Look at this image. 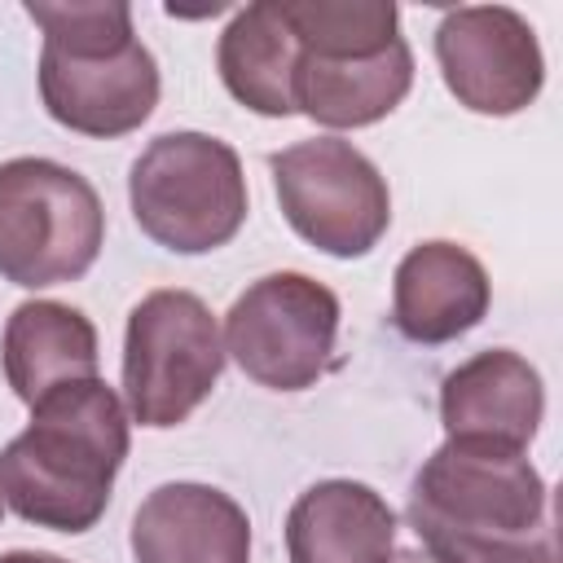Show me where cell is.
Returning a JSON list of instances; mask_svg holds the SVG:
<instances>
[{"label": "cell", "instance_id": "obj_10", "mask_svg": "<svg viewBox=\"0 0 563 563\" xmlns=\"http://www.w3.org/2000/svg\"><path fill=\"white\" fill-rule=\"evenodd\" d=\"M541 374L510 347H488L440 383V422L449 440L523 453L541 427Z\"/></svg>", "mask_w": 563, "mask_h": 563}, {"label": "cell", "instance_id": "obj_7", "mask_svg": "<svg viewBox=\"0 0 563 563\" xmlns=\"http://www.w3.org/2000/svg\"><path fill=\"white\" fill-rule=\"evenodd\" d=\"M224 356L268 391L312 387L334 356L339 299L303 273H268L251 282L224 317Z\"/></svg>", "mask_w": 563, "mask_h": 563}, {"label": "cell", "instance_id": "obj_17", "mask_svg": "<svg viewBox=\"0 0 563 563\" xmlns=\"http://www.w3.org/2000/svg\"><path fill=\"white\" fill-rule=\"evenodd\" d=\"M282 22L290 26L299 53L347 62V57H374L396 35V4L391 0H282Z\"/></svg>", "mask_w": 563, "mask_h": 563}, {"label": "cell", "instance_id": "obj_8", "mask_svg": "<svg viewBox=\"0 0 563 563\" xmlns=\"http://www.w3.org/2000/svg\"><path fill=\"white\" fill-rule=\"evenodd\" d=\"M435 62L457 106L497 119L528 110L545 79L537 31L506 4L449 9L435 26Z\"/></svg>", "mask_w": 563, "mask_h": 563}, {"label": "cell", "instance_id": "obj_20", "mask_svg": "<svg viewBox=\"0 0 563 563\" xmlns=\"http://www.w3.org/2000/svg\"><path fill=\"white\" fill-rule=\"evenodd\" d=\"M387 563H444L440 554H431L427 545H418V550H400V554H391Z\"/></svg>", "mask_w": 563, "mask_h": 563}, {"label": "cell", "instance_id": "obj_21", "mask_svg": "<svg viewBox=\"0 0 563 563\" xmlns=\"http://www.w3.org/2000/svg\"><path fill=\"white\" fill-rule=\"evenodd\" d=\"M0 515H4V497H0Z\"/></svg>", "mask_w": 563, "mask_h": 563}, {"label": "cell", "instance_id": "obj_9", "mask_svg": "<svg viewBox=\"0 0 563 563\" xmlns=\"http://www.w3.org/2000/svg\"><path fill=\"white\" fill-rule=\"evenodd\" d=\"M44 110L84 136H128L158 106V62L141 40L101 53H66L44 44L40 53Z\"/></svg>", "mask_w": 563, "mask_h": 563}, {"label": "cell", "instance_id": "obj_15", "mask_svg": "<svg viewBox=\"0 0 563 563\" xmlns=\"http://www.w3.org/2000/svg\"><path fill=\"white\" fill-rule=\"evenodd\" d=\"M413 88V53L405 40H391L374 57H312L299 53L295 62V110L325 128H365L391 114L405 92Z\"/></svg>", "mask_w": 563, "mask_h": 563}, {"label": "cell", "instance_id": "obj_14", "mask_svg": "<svg viewBox=\"0 0 563 563\" xmlns=\"http://www.w3.org/2000/svg\"><path fill=\"white\" fill-rule=\"evenodd\" d=\"M0 361L18 400L40 405L57 387L97 378V330L70 303L31 299L13 308L0 339Z\"/></svg>", "mask_w": 563, "mask_h": 563}, {"label": "cell", "instance_id": "obj_5", "mask_svg": "<svg viewBox=\"0 0 563 563\" xmlns=\"http://www.w3.org/2000/svg\"><path fill=\"white\" fill-rule=\"evenodd\" d=\"M224 334L189 290H150L128 312L123 400L132 422L163 431L185 422L220 383Z\"/></svg>", "mask_w": 563, "mask_h": 563}, {"label": "cell", "instance_id": "obj_6", "mask_svg": "<svg viewBox=\"0 0 563 563\" xmlns=\"http://www.w3.org/2000/svg\"><path fill=\"white\" fill-rule=\"evenodd\" d=\"M286 224L325 255L356 260L391 224V194L378 167L339 136H312L268 158Z\"/></svg>", "mask_w": 563, "mask_h": 563}, {"label": "cell", "instance_id": "obj_1", "mask_svg": "<svg viewBox=\"0 0 563 563\" xmlns=\"http://www.w3.org/2000/svg\"><path fill=\"white\" fill-rule=\"evenodd\" d=\"M409 528L444 563H559L545 479L515 449L444 440L413 475Z\"/></svg>", "mask_w": 563, "mask_h": 563}, {"label": "cell", "instance_id": "obj_4", "mask_svg": "<svg viewBox=\"0 0 563 563\" xmlns=\"http://www.w3.org/2000/svg\"><path fill=\"white\" fill-rule=\"evenodd\" d=\"M106 242L97 189L53 158L0 163V277L26 290L84 277Z\"/></svg>", "mask_w": 563, "mask_h": 563}, {"label": "cell", "instance_id": "obj_13", "mask_svg": "<svg viewBox=\"0 0 563 563\" xmlns=\"http://www.w3.org/2000/svg\"><path fill=\"white\" fill-rule=\"evenodd\" d=\"M290 563H387L396 554L391 506L356 479H321L286 515Z\"/></svg>", "mask_w": 563, "mask_h": 563}, {"label": "cell", "instance_id": "obj_18", "mask_svg": "<svg viewBox=\"0 0 563 563\" xmlns=\"http://www.w3.org/2000/svg\"><path fill=\"white\" fill-rule=\"evenodd\" d=\"M26 18L44 31V44L66 48V53H101V48H119L128 40H136L132 31V9L123 0H70V4H48V0H31Z\"/></svg>", "mask_w": 563, "mask_h": 563}, {"label": "cell", "instance_id": "obj_19", "mask_svg": "<svg viewBox=\"0 0 563 563\" xmlns=\"http://www.w3.org/2000/svg\"><path fill=\"white\" fill-rule=\"evenodd\" d=\"M0 563H66L57 554H35V550H13V554H0Z\"/></svg>", "mask_w": 563, "mask_h": 563}, {"label": "cell", "instance_id": "obj_11", "mask_svg": "<svg viewBox=\"0 0 563 563\" xmlns=\"http://www.w3.org/2000/svg\"><path fill=\"white\" fill-rule=\"evenodd\" d=\"M132 559L251 563V519L211 484H163L132 515Z\"/></svg>", "mask_w": 563, "mask_h": 563}, {"label": "cell", "instance_id": "obj_12", "mask_svg": "<svg viewBox=\"0 0 563 563\" xmlns=\"http://www.w3.org/2000/svg\"><path fill=\"white\" fill-rule=\"evenodd\" d=\"M488 273L457 242H418L391 282V321L409 343H449L488 312Z\"/></svg>", "mask_w": 563, "mask_h": 563}, {"label": "cell", "instance_id": "obj_3", "mask_svg": "<svg viewBox=\"0 0 563 563\" xmlns=\"http://www.w3.org/2000/svg\"><path fill=\"white\" fill-rule=\"evenodd\" d=\"M141 233L176 255H207L246 220V176L233 145L207 132L154 136L128 176Z\"/></svg>", "mask_w": 563, "mask_h": 563}, {"label": "cell", "instance_id": "obj_2", "mask_svg": "<svg viewBox=\"0 0 563 563\" xmlns=\"http://www.w3.org/2000/svg\"><path fill=\"white\" fill-rule=\"evenodd\" d=\"M128 457V409L101 378L57 387L31 405V427L0 453L4 506L53 532H88Z\"/></svg>", "mask_w": 563, "mask_h": 563}, {"label": "cell", "instance_id": "obj_16", "mask_svg": "<svg viewBox=\"0 0 563 563\" xmlns=\"http://www.w3.org/2000/svg\"><path fill=\"white\" fill-rule=\"evenodd\" d=\"M295 62H299V44L273 0L238 9L216 48V66L233 101L268 119L295 114V92H290Z\"/></svg>", "mask_w": 563, "mask_h": 563}]
</instances>
